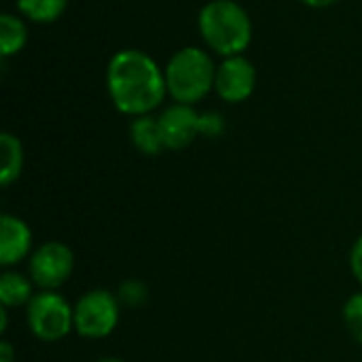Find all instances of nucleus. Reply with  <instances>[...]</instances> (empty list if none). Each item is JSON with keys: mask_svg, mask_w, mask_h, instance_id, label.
Instances as JSON below:
<instances>
[{"mask_svg": "<svg viewBox=\"0 0 362 362\" xmlns=\"http://www.w3.org/2000/svg\"><path fill=\"white\" fill-rule=\"evenodd\" d=\"M303 4H308V6H314V8H325V6H331V4H335L337 0H301Z\"/></svg>", "mask_w": 362, "mask_h": 362, "instance_id": "aec40b11", "label": "nucleus"}, {"mask_svg": "<svg viewBox=\"0 0 362 362\" xmlns=\"http://www.w3.org/2000/svg\"><path fill=\"white\" fill-rule=\"evenodd\" d=\"M6 327H8V310L0 308V333H6Z\"/></svg>", "mask_w": 362, "mask_h": 362, "instance_id": "412c9836", "label": "nucleus"}, {"mask_svg": "<svg viewBox=\"0 0 362 362\" xmlns=\"http://www.w3.org/2000/svg\"><path fill=\"white\" fill-rule=\"evenodd\" d=\"M121 318V303L115 293L95 288L74 303V331L85 339L108 337Z\"/></svg>", "mask_w": 362, "mask_h": 362, "instance_id": "39448f33", "label": "nucleus"}, {"mask_svg": "<svg viewBox=\"0 0 362 362\" xmlns=\"http://www.w3.org/2000/svg\"><path fill=\"white\" fill-rule=\"evenodd\" d=\"M225 129V123L221 119V115L216 112H204L199 117V136H208V138H216L221 136Z\"/></svg>", "mask_w": 362, "mask_h": 362, "instance_id": "f3484780", "label": "nucleus"}, {"mask_svg": "<svg viewBox=\"0 0 362 362\" xmlns=\"http://www.w3.org/2000/svg\"><path fill=\"white\" fill-rule=\"evenodd\" d=\"M25 40H28V30L23 21L11 13H2L0 15V55L11 57L19 53L25 47Z\"/></svg>", "mask_w": 362, "mask_h": 362, "instance_id": "ddd939ff", "label": "nucleus"}, {"mask_svg": "<svg viewBox=\"0 0 362 362\" xmlns=\"http://www.w3.org/2000/svg\"><path fill=\"white\" fill-rule=\"evenodd\" d=\"M32 231L25 221L13 214L0 216V265L13 267L32 255Z\"/></svg>", "mask_w": 362, "mask_h": 362, "instance_id": "1a4fd4ad", "label": "nucleus"}, {"mask_svg": "<svg viewBox=\"0 0 362 362\" xmlns=\"http://www.w3.org/2000/svg\"><path fill=\"white\" fill-rule=\"evenodd\" d=\"M199 112L189 104H172L157 119L165 151H182L199 136Z\"/></svg>", "mask_w": 362, "mask_h": 362, "instance_id": "6e6552de", "label": "nucleus"}, {"mask_svg": "<svg viewBox=\"0 0 362 362\" xmlns=\"http://www.w3.org/2000/svg\"><path fill=\"white\" fill-rule=\"evenodd\" d=\"M68 6V0H17V8L23 17L36 23L57 21Z\"/></svg>", "mask_w": 362, "mask_h": 362, "instance_id": "4468645a", "label": "nucleus"}, {"mask_svg": "<svg viewBox=\"0 0 362 362\" xmlns=\"http://www.w3.org/2000/svg\"><path fill=\"white\" fill-rule=\"evenodd\" d=\"M106 87L115 108L134 119L151 115L168 95L163 70L140 49H123L110 57Z\"/></svg>", "mask_w": 362, "mask_h": 362, "instance_id": "f257e3e1", "label": "nucleus"}, {"mask_svg": "<svg viewBox=\"0 0 362 362\" xmlns=\"http://www.w3.org/2000/svg\"><path fill=\"white\" fill-rule=\"evenodd\" d=\"M257 85V70L250 59L244 55L225 57V62L216 68L214 91L221 100L229 104H240L248 100Z\"/></svg>", "mask_w": 362, "mask_h": 362, "instance_id": "0eeeda50", "label": "nucleus"}, {"mask_svg": "<svg viewBox=\"0 0 362 362\" xmlns=\"http://www.w3.org/2000/svg\"><path fill=\"white\" fill-rule=\"evenodd\" d=\"M74 272V252L64 242H45L28 259V274L40 291H57Z\"/></svg>", "mask_w": 362, "mask_h": 362, "instance_id": "423d86ee", "label": "nucleus"}, {"mask_svg": "<svg viewBox=\"0 0 362 362\" xmlns=\"http://www.w3.org/2000/svg\"><path fill=\"white\" fill-rule=\"evenodd\" d=\"M165 87L176 104H197L214 89L216 66L212 57L199 47H185L176 51L163 68Z\"/></svg>", "mask_w": 362, "mask_h": 362, "instance_id": "7ed1b4c3", "label": "nucleus"}, {"mask_svg": "<svg viewBox=\"0 0 362 362\" xmlns=\"http://www.w3.org/2000/svg\"><path fill=\"white\" fill-rule=\"evenodd\" d=\"M34 282L19 272H4L0 276V303L2 308H21L28 305L34 297Z\"/></svg>", "mask_w": 362, "mask_h": 362, "instance_id": "f8f14e48", "label": "nucleus"}, {"mask_svg": "<svg viewBox=\"0 0 362 362\" xmlns=\"http://www.w3.org/2000/svg\"><path fill=\"white\" fill-rule=\"evenodd\" d=\"M344 322L350 337L362 346V291L354 293L344 305Z\"/></svg>", "mask_w": 362, "mask_h": 362, "instance_id": "2eb2a0df", "label": "nucleus"}, {"mask_svg": "<svg viewBox=\"0 0 362 362\" xmlns=\"http://www.w3.org/2000/svg\"><path fill=\"white\" fill-rule=\"evenodd\" d=\"M25 322L36 339L62 341L74 331V305L57 291H40L25 305Z\"/></svg>", "mask_w": 362, "mask_h": 362, "instance_id": "20e7f679", "label": "nucleus"}, {"mask_svg": "<svg viewBox=\"0 0 362 362\" xmlns=\"http://www.w3.org/2000/svg\"><path fill=\"white\" fill-rule=\"evenodd\" d=\"M23 170V146L21 140L8 132L0 134V185L11 187L19 180Z\"/></svg>", "mask_w": 362, "mask_h": 362, "instance_id": "9b49d317", "label": "nucleus"}, {"mask_svg": "<svg viewBox=\"0 0 362 362\" xmlns=\"http://www.w3.org/2000/svg\"><path fill=\"white\" fill-rule=\"evenodd\" d=\"M350 269H352V276L356 278V282L362 286V235L354 242V246L350 250Z\"/></svg>", "mask_w": 362, "mask_h": 362, "instance_id": "a211bd4d", "label": "nucleus"}, {"mask_svg": "<svg viewBox=\"0 0 362 362\" xmlns=\"http://www.w3.org/2000/svg\"><path fill=\"white\" fill-rule=\"evenodd\" d=\"M0 362H15V350L6 339L0 341Z\"/></svg>", "mask_w": 362, "mask_h": 362, "instance_id": "6ab92c4d", "label": "nucleus"}, {"mask_svg": "<svg viewBox=\"0 0 362 362\" xmlns=\"http://www.w3.org/2000/svg\"><path fill=\"white\" fill-rule=\"evenodd\" d=\"M204 42L223 57L242 55L252 40V21L233 0H210L197 17Z\"/></svg>", "mask_w": 362, "mask_h": 362, "instance_id": "f03ea898", "label": "nucleus"}, {"mask_svg": "<svg viewBox=\"0 0 362 362\" xmlns=\"http://www.w3.org/2000/svg\"><path fill=\"white\" fill-rule=\"evenodd\" d=\"M129 140L142 155H159L165 151L159 119H153L151 115L136 117L129 125Z\"/></svg>", "mask_w": 362, "mask_h": 362, "instance_id": "9d476101", "label": "nucleus"}, {"mask_svg": "<svg viewBox=\"0 0 362 362\" xmlns=\"http://www.w3.org/2000/svg\"><path fill=\"white\" fill-rule=\"evenodd\" d=\"M98 362H123L121 358H117V356H104V358H100Z\"/></svg>", "mask_w": 362, "mask_h": 362, "instance_id": "4be33fe9", "label": "nucleus"}, {"mask_svg": "<svg viewBox=\"0 0 362 362\" xmlns=\"http://www.w3.org/2000/svg\"><path fill=\"white\" fill-rule=\"evenodd\" d=\"M117 299L123 308H142L148 299V288L140 280H125L117 291Z\"/></svg>", "mask_w": 362, "mask_h": 362, "instance_id": "dca6fc26", "label": "nucleus"}]
</instances>
